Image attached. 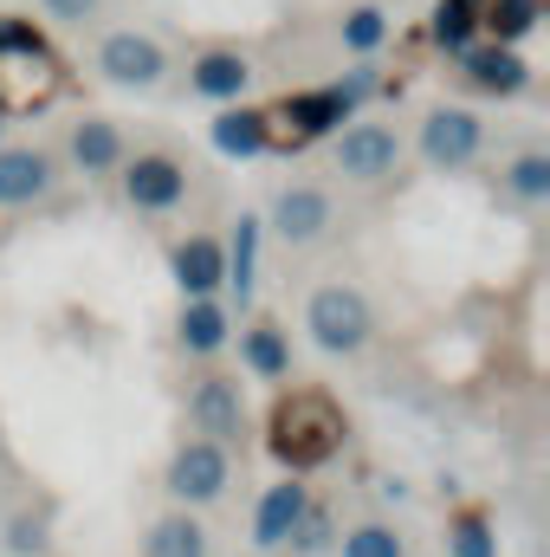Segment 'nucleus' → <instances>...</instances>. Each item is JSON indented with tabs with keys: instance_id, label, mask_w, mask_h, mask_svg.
<instances>
[{
	"instance_id": "nucleus-1",
	"label": "nucleus",
	"mask_w": 550,
	"mask_h": 557,
	"mask_svg": "<svg viewBox=\"0 0 550 557\" xmlns=\"http://www.w3.org/2000/svg\"><path fill=\"white\" fill-rule=\"evenodd\" d=\"M65 98V59L13 13H0V117H33Z\"/></svg>"
},
{
	"instance_id": "nucleus-2",
	"label": "nucleus",
	"mask_w": 550,
	"mask_h": 557,
	"mask_svg": "<svg viewBox=\"0 0 550 557\" xmlns=\"http://www.w3.org/2000/svg\"><path fill=\"white\" fill-rule=\"evenodd\" d=\"M343 447V409L324 389H285L273 403V454L291 473L324 467Z\"/></svg>"
},
{
	"instance_id": "nucleus-3",
	"label": "nucleus",
	"mask_w": 550,
	"mask_h": 557,
	"mask_svg": "<svg viewBox=\"0 0 550 557\" xmlns=\"http://www.w3.org/2000/svg\"><path fill=\"white\" fill-rule=\"evenodd\" d=\"M350 91L343 85H317V91H291V98H273L260 111V149H278V156H298L317 137H330L343 117H350Z\"/></svg>"
},
{
	"instance_id": "nucleus-4",
	"label": "nucleus",
	"mask_w": 550,
	"mask_h": 557,
	"mask_svg": "<svg viewBox=\"0 0 550 557\" xmlns=\"http://www.w3.org/2000/svg\"><path fill=\"white\" fill-rule=\"evenodd\" d=\"M304 331H311V344H317V350L350 357V350H363V344H370L376 318H370V298H363L357 285H317V292H311V305H304Z\"/></svg>"
},
{
	"instance_id": "nucleus-5",
	"label": "nucleus",
	"mask_w": 550,
	"mask_h": 557,
	"mask_svg": "<svg viewBox=\"0 0 550 557\" xmlns=\"http://www.w3.org/2000/svg\"><path fill=\"white\" fill-rule=\"evenodd\" d=\"M227 473H234V460H227L221 441H188V447H175V460H168V493L188 499V506H208V499L227 493Z\"/></svg>"
},
{
	"instance_id": "nucleus-6",
	"label": "nucleus",
	"mask_w": 550,
	"mask_h": 557,
	"mask_svg": "<svg viewBox=\"0 0 550 557\" xmlns=\"http://www.w3.org/2000/svg\"><path fill=\"white\" fill-rule=\"evenodd\" d=\"M124 195L137 201L142 214H168V208L188 195V169H182L175 156L149 149V156H137V162H124Z\"/></svg>"
},
{
	"instance_id": "nucleus-7",
	"label": "nucleus",
	"mask_w": 550,
	"mask_h": 557,
	"mask_svg": "<svg viewBox=\"0 0 550 557\" xmlns=\"http://www.w3.org/2000/svg\"><path fill=\"white\" fill-rule=\"evenodd\" d=\"M479 117L473 111H453V104H440V111H427V124H421V156L434 162V169H466L473 156H479Z\"/></svg>"
},
{
	"instance_id": "nucleus-8",
	"label": "nucleus",
	"mask_w": 550,
	"mask_h": 557,
	"mask_svg": "<svg viewBox=\"0 0 550 557\" xmlns=\"http://www.w3.org/2000/svg\"><path fill=\"white\" fill-rule=\"evenodd\" d=\"M396 162H402V143L389 124H350L337 137V169L350 182H383V175H396Z\"/></svg>"
},
{
	"instance_id": "nucleus-9",
	"label": "nucleus",
	"mask_w": 550,
	"mask_h": 557,
	"mask_svg": "<svg viewBox=\"0 0 550 557\" xmlns=\"http://www.w3.org/2000/svg\"><path fill=\"white\" fill-rule=\"evenodd\" d=\"M98 72L111 78V85H155L162 72H168V59H162V46L155 39H142V33H111L104 46H98Z\"/></svg>"
},
{
	"instance_id": "nucleus-10",
	"label": "nucleus",
	"mask_w": 550,
	"mask_h": 557,
	"mask_svg": "<svg viewBox=\"0 0 550 557\" xmlns=\"http://www.w3.org/2000/svg\"><path fill=\"white\" fill-rule=\"evenodd\" d=\"M188 416H195V428H201V441H234L240 434V421H247V409H240V383H227V376H201L195 383V396H188Z\"/></svg>"
},
{
	"instance_id": "nucleus-11",
	"label": "nucleus",
	"mask_w": 550,
	"mask_h": 557,
	"mask_svg": "<svg viewBox=\"0 0 550 557\" xmlns=\"http://www.w3.org/2000/svg\"><path fill=\"white\" fill-rule=\"evenodd\" d=\"M460 72H466V85H479V91H492V98H512V91L532 85V65H525L512 46H466V52H460Z\"/></svg>"
},
{
	"instance_id": "nucleus-12",
	"label": "nucleus",
	"mask_w": 550,
	"mask_h": 557,
	"mask_svg": "<svg viewBox=\"0 0 550 557\" xmlns=\"http://www.w3.org/2000/svg\"><path fill=\"white\" fill-rule=\"evenodd\" d=\"M273 227L291 247H311V240L330 227V195H324V188H285L273 201Z\"/></svg>"
},
{
	"instance_id": "nucleus-13",
	"label": "nucleus",
	"mask_w": 550,
	"mask_h": 557,
	"mask_svg": "<svg viewBox=\"0 0 550 557\" xmlns=\"http://www.w3.org/2000/svg\"><path fill=\"white\" fill-rule=\"evenodd\" d=\"M304 512H311V499H304V486H298V473H291L285 486H273V493L260 499V512H253V545H260V552H278V545L298 532Z\"/></svg>"
},
{
	"instance_id": "nucleus-14",
	"label": "nucleus",
	"mask_w": 550,
	"mask_h": 557,
	"mask_svg": "<svg viewBox=\"0 0 550 557\" xmlns=\"http://www.w3.org/2000/svg\"><path fill=\"white\" fill-rule=\"evenodd\" d=\"M175 285H182L188 298H208L214 285H227V247L208 240V234L182 240V247H175Z\"/></svg>"
},
{
	"instance_id": "nucleus-15",
	"label": "nucleus",
	"mask_w": 550,
	"mask_h": 557,
	"mask_svg": "<svg viewBox=\"0 0 550 557\" xmlns=\"http://www.w3.org/2000/svg\"><path fill=\"white\" fill-rule=\"evenodd\" d=\"M52 188V162L39 149H0V208H26Z\"/></svg>"
},
{
	"instance_id": "nucleus-16",
	"label": "nucleus",
	"mask_w": 550,
	"mask_h": 557,
	"mask_svg": "<svg viewBox=\"0 0 550 557\" xmlns=\"http://www.w3.org/2000/svg\"><path fill=\"white\" fill-rule=\"evenodd\" d=\"M247 78H253V65H247L240 52H201L195 72H188V85H195L201 98H214V104H240Z\"/></svg>"
},
{
	"instance_id": "nucleus-17",
	"label": "nucleus",
	"mask_w": 550,
	"mask_h": 557,
	"mask_svg": "<svg viewBox=\"0 0 550 557\" xmlns=\"http://www.w3.org/2000/svg\"><path fill=\"white\" fill-rule=\"evenodd\" d=\"M479 7H486V0H434V13H427V39H434L440 52H466L473 33H479Z\"/></svg>"
},
{
	"instance_id": "nucleus-18",
	"label": "nucleus",
	"mask_w": 550,
	"mask_h": 557,
	"mask_svg": "<svg viewBox=\"0 0 550 557\" xmlns=\"http://www.w3.org/2000/svg\"><path fill=\"white\" fill-rule=\"evenodd\" d=\"M221 344H227V311L214 298H188V311H182V350L214 357Z\"/></svg>"
},
{
	"instance_id": "nucleus-19",
	"label": "nucleus",
	"mask_w": 550,
	"mask_h": 557,
	"mask_svg": "<svg viewBox=\"0 0 550 557\" xmlns=\"http://www.w3.org/2000/svg\"><path fill=\"white\" fill-rule=\"evenodd\" d=\"M538 13H545V0H486L479 7V26L492 33V46H518L538 26Z\"/></svg>"
},
{
	"instance_id": "nucleus-20",
	"label": "nucleus",
	"mask_w": 550,
	"mask_h": 557,
	"mask_svg": "<svg viewBox=\"0 0 550 557\" xmlns=\"http://www.w3.org/2000/svg\"><path fill=\"white\" fill-rule=\"evenodd\" d=\"M72 156H78V169L85 175H104V169H117L124 162V137H117V124H78L72 131Z\"/></svg>"
},
{
	"instance_id": "nucleus-21",
	"label": "nucleus",
	"mask_w": 550,
	"mask_h": 557,
	"mask_svg": "<svg viewBox=\"0 0 550 557\" xmlns=\"http://www.w3.org/2000/svg\"><path fill=\"white\" fill-rule=\"evenodd\" d=\"M253 273H260V221L240 214V234H234V247H227V285L240 292V305L253 298Z\"/></svg>"
},
{
	"instance_id": "nucleus-22",
	"label": "nucleus",
	"mask_w": 550,
	"mask_h": 557,
	"mask_svg": "<svg viewBox=\"0 0 550 557\" xmlns=\"http://www.w3.org/2000/svg\"><path fill=\"white\" fill-rule=\"evenodd\" d=\"M142 557H208V532H201L195 519H162V525L149 532Z\"/></svg>"
},
{
	"instance_id": "nucleus-23",
	"label": "nucleus",
	"mask_w": 550,
	"mask_h": 557,
	"mask_svg": "<svg viewBox=\"0 0 550 557\" xmlns=\"http://www.w3.org/2000/svg\"><path fill=\"white\" fill-rule=\"evenodd\" d=\"M214 149L234 156V162L260 156V111H221L214 117Z\"/></svg>"
},
{
	"instance_id": "nucleus-24",
	"label": "nucleus",
	"mask_w": 550,
	"mask_h": 557,
	"mask_svg": "<svg viewBox=\"0 0 550 557\" xmlns=\"http://www.w3.org/2000/svg\"><path fill=\"white\" fill-rule=\"evenodd\" d=\"M247 370L253 376H285L291 370V350H285V331L278 324H253L247 331Z\"/></svg>"
},
{
	"instance_id": "nucleus-25",
	"label": "nucleus",
	"mask_w": 550,
	"mask_h": 557,
	"mask_svg": "<svg viewBox=\"0 0 550 557\" xmlns=\"http://www.w3.org/2000/svg\"><path fill=\"white\" fill-rule=\"evenodd\" d=\"M389 39V13L383 7H357V13H343V46L350 52H376Z\"/></svg>"
},
{
	"instance_id": "nucleus-26",
	"label": "nucleus",
	"mask_w": 550,
	"mask_h": 557,
	"mask_svg": "<svg viewBox=\"0 0 550 557\" xmlns=\"http://www.w3.org/2000/svg\"><path fill=\"white\" fill-rule=\"evenodd\" d=\"M505 182H512V195H518V201H550V156H538V149H532V156H518Z\"/></svg>"
},
{
	"instance_id": "nucleus-27",
	"label": "nucleus",
	"mask_w": 550,
	"mask_h": 557,
	"mask_svg": "<svg viewBox=\"0 0 550 557\" xmlns=\"http://www.w3.org/2000/svg\"><path fill=\"white\" fill-rule=\"evenodd\" d=\"M343 557H402V539H396L389 525H357V532L343 539Z\"/></svg>"
},
{
	"instance_id": "nucleus-28",
	"label": "nucleus",
	"mask_w": 550,
	"mask_h": 557,
	"mask_svg": "<svg viewBox=\"0 0 550 557\" xmlns=\"http://www.w3.org/2000/svg\"><path fill=\"white\" fill-rule=\"evenodd\" d=\"M453 557H492V532L479 512H460L453 519Z\"/></svg>"
},
{
	"instance_id": "nucleus-29",
	"label": "nucleus",
	"mask_w": 550,
	"mask_h": 557,
	"mask_svg": "<svg viewBox=\"0 0 550 557\" xmlns=\"http://www.w3.org/2000/svg\"><path fill=\"white\" fill-rule=\"evenodd\" d=\"M285 545H298V552H324V545H330V519H324V512H304L298 532H291Z\"/></svg>"
},
{
	"instance_id": "nucleus-30",
	"label": "nucleus",
	"mask_w": 550,
	"mask_h": 557,
	"mask_svg": "<svg viewBox=\"0 0 550 557\" xmlns=\"http://www.w3.org/2000/svg\"><path fill=\"white\" fill-rule=\"evenodd\" d=\"M59 20H85V13H98V0H46Z\"/></svg>"
},
{
	"instance_id": "nucleus-31",
	"label": "nucleus",
	"mask_w": 550,
	"mask_h": 557,
	"mask_svg": "<svg viewBox=\"0 0 550 557\" xmlns=\"http://www.w3.org/2000/svg\"><path fill=\"white\" fill-rule=\"evenodd\" d=\"M7 545H13V552H39V545H46V539H39V532H33V525H26V519H20V525H13V539H7Z\"/></svg>"
}]
</instances>
